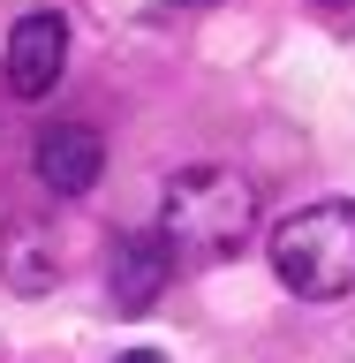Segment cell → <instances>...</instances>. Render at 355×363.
<instances>
[{"label": "cell", "instance_id": "3957f363", "mask_svg": "<svg viewBox=\"0 0 355 363\" xmlns=\"http://www.w3.org/2000/svg\"><path fill=\"white\" fill-rule=\"evenodd\" d=\"M68 68V23L53 8H23L8 30V91L16 99H45Z\"/></svg>", "mask_w": 355, "mask_h": 363}, {"label": "cell", "instance_id": "5b68a950", "mask_svg": "<svg viewBox=\"0 0 355 363\" xmlns=\"http://www.w3.org/2000/svg\"><path fill=\"white\" fill-rule=\"evenodd\" d=\"M174 257L181 250L167 242V235H121L113 242V257H106V288H113V311H152L159 303V288H167V272H174Z\"/></svg>", "mask_w": 355, "mask_h": 363}, {"label": "cell", "instance_id": "277c9868", "mask_svg": "<svg viewBox=\"0 0 355 363\" xmlns=\"http://www.w3.org/2000/svg\"><path fill=\"white\" fill-rule=\"evenodd\" d=\"M98 167H106V144H98L91 121H53V129L30 144V174H38L53 197H84L91 182H98Z\"/></svg>", "mask_w": 355, "mask_h": 363}, {"label": "cell", "instance_id": "52a82bcc", "mask_svg": "<svg viewBox=\"0 0 355 363\" xmlns=\"http://www.w3.org/2000/svg\"><path fill=\"white\" fill-rule=\"evenodd\" d=\"M113 363H167V356H152V348H129V356H113Z\"/></svg>", "mask_w": 355, "mask_h": 363}, {"label": "cell", "instance_id": "7a4b0ae2", "mask_svg": "<svg viewBox=\"0 0 355 363\" xmlns=\"http://www.w3.org/2000/svg\"><path fill=\"white\" fill-rule=\"evenodd\" d=\"M272 272L280 288L303 295V303H333V295H355V204L325 197L303 204L272 227Z\"/></svg>", "mask_w": 355, "mask_h": 363}, {"label": "cell", "instance_id": "ba28073f", "mask_svg": "<svg viewBox=\"0 0 355 363\" xmlns=\"http://www.w3.org/2000/svg\"><path fill=\"white\" fill-rule=\"evenodd\" d=\"M174 8H212V0H174Z\"/></svg>", "mask_w": 355, "mask_h": 363}, {"label": "cell", "instance_id": "6da1fadb", "mask_svg": "<svg viewBox=\"0 0 355 363\" xmlns=\"http://www.w3.org/2000/svg\"><path fill=\"white\" fill-rule=\"evenodd\" d=\"M257 227V189L235 167H181L159 197V235L181 257H227Z\"/></svg>", "mask_w": 355, "mask_h": 363}, {"label": "cell", "instance_id": "9c48e42d", "mask_svg": "<svg viewBox=\"0 0 355 363\" xmlns=\"http://www.w3.org/2000/svg\"><path fill=\"white\" fill-rule=\"evenodd\" d=\"M317 8H348V0H317Z\"/></svg>", "mask_w": 355, "mask_h": 363}, {"label": "cell", "instance_id": "8992f818", "mask_svg": "<svg viewBox=\"0 0 355 363\" xmlns=\"http://www.w3.org/2000/svg\"><path fill=\"white\" fill-rule=\"evenodd\" d=\"M8 242H16V250H0V272H8L16 288H45V280H53V257H30V250H45V235L30 220H16V227H8Z\"/></svg>", "mask_w": 355, "mask_h": 363}]
</instances>
